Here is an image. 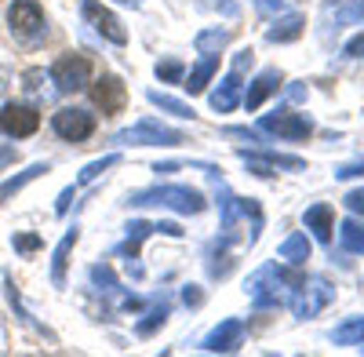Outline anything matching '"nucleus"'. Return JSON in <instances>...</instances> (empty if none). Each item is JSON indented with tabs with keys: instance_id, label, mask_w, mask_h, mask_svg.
Segmentation results:
<instances>
[{
	"instance_id": "1",
	"label": "nucleus",
	"mask_w": 364,
	"mask_h": 357,
	"mask_svg": "<svg viewBox=\"0 0 364 357\" xmlns=\"http://www.w3.org/2000/svg\"><path fill=\"white\" fill-rule=\"evenodd\" d=\"M299 274L288 270V266H277V262H266L248 277V299L255 310H273V307H284L291 299V292L299 288Z\"/></svg>"
},
{
	"instance_id": "2",
	"label": "nucleus",
	"mask_w": 364,
	"mask_h": 357,
	"mask_svg": "<svg viewBox=\"0 0 364 357\" xmlns=\"http://www.w3.org/2000/svg\"><path fill=\"white\" fill-rule=\"evenodd\" d=\"M128 204L132 208H149V204H161V208H171L178 215H200L208 201L204 193L190 190V186H149V190H135L128 193Z\"/></svg>"
},
{
	"instance_id": "3",
	"label": "nucleus",
	"mask_w": 364,
	"mask_h": 357,
	"mask_svg": "<svg viewBox=\"0 0 364 357\" xmlns=\"http://www.w3.org/2000/svg\"><path fill=\"white\" fill-rule=\"evenodd\" d=\"M331 299H336V288H331L324 277H302L299 288L291 292L288 307H291V314H295L299 321H306V317H317Z\"/></svg>"
},
{
	"instance_id": "4",
	"label": "nucleus",
	"mask_w": 364,
	"mask_h": 357,
	"mask_svg": "<svg viewBox=\"0 0 364 357\" xmlns=\"http://www.w3.org/2000/svg\"><path fill=\"white\" fill-rule=\"evenodd\" d=\"M117 146H178V142H186V135L161 124V121H149V117H142L139 124L124 128V132H117L113 135Z\"/></svg>"
},
{
	"instance_id": "5",
	"label": "nucleus",
	"mask_w": 364,
	"mask_h": 357,
	"mask_svg": "<svg viewBox=\"0 0 364 357\" xmlns=\"http://www.w3.org/2000/svg\"><path fill=\"white\" fill-rule=\"evenodd\" d=\"M8 22H11V33L22 37L26 44H37L48 33V18H44L37 0H15L8 8Z\"/></svg>"
},
{
	"instance_id": "6",
	"label": "nucleus",
	"mask_w": 364,
	"mask_h": 357,
	"mask_svg": "<svg viewBox=\"0 0 364 357\" xmlns=\"http://www.w3.org/2000/svg\"><path fill=\"white\" fill-rule=\"evenodd\" d=\"M259 132L266 135H277V139H288V142H302L314 135V121L306 113H291V110H277V113H266L259 121Z\"/></svg>"
},
{
	"instance_id": "7",
	"label": "nucleus",
	"mask_w": 364,
	"mask_h": 357,
	"mask_svg": "<svg viewBox=\"0 0 364 357\" xmlns=\"http://www.w3.org/2000/svg\"><path fill=\"white\" fill-rule=\"evenodd\" d=\"M51 128H55L58 139H66V142H84V139L95 135V113L66 106V110H58L51 117Z\"/></svg>"
},
{
	"instance_id": "8",
	"label": "nucleus",
	"mask_w": 364,
	"mask_h": 357,
	"mask_svg": "<svg viewBox=\"0 0 364 357\" xmlns=\"http://www.w3.org/2000/svg\"><path fill=\"white\" fill-rule=\"evenodd\" d=\"M91 80V63L84 55H63L55 58L51 66V84L58 87V92H80V87H87Z\"/></svg>"
},
{
	"instance_id": "9",
	"label": "nucleus",
	"mask_w": 364,
	"mask_h": 357,
	"mask_svg": "<svg viewBox=\"0 0 364 357\" xmlns=\"http://www.w3.org/2000/svg\"><path fill=\"white\" fill-rule=\"evenodd\" d=\"M41 128V113L33 106H22V102H8L0 110V132L8 139H29Z\"/></svg>"
},
{
	"instance_id": "10",
	"label": "nucleus",
	"mask_w": 364,
	"mask_h": 357,
	"mask_svg": "<svg viewBox=\"0 0 364 357\" xmlns=\"http://www.w3.org/2000/svg\"><path fill=\"white\" fill-rule=\"evenodd\" d=\"M91 102H95V106L102 110V117L120 113V110L128 106V87H124V80L113 77V73L99 77L95 84H91Z\"/></svg>"
},
{
	"instance_id": "11",
	"label": "nucleus",
	"mask_w": 364,
	"mask_h": 357,
	"mask_svg": "<svg viewBox=\"0 0 364 357\" xmlns=\"http://www.w3.org/2000/svg\"><path fill=\"white\" fill-rule=\"evenodd\" d=\"M128 230V237L120 241L117 248H113V255H120L128 262V270H132V277H142V266H139V252H142V241L149 233H157V223H146V219H135V223H128L124 226Z\"/></svg>"
},
{
	"instance_id": "12",
	"label": "nucleus",
	"mask_w": 364,
	"mask_h": 357,
	"mask_svg": "<svg viewBox=\"0 0 364 357\" xmlns=\"http://www.w3.org/2000/svg\"><path fill=\"white\" fill-rule=\"evenodd\" d=\"M80 11H84V18H87L91 26H95L99 37H106L109 44H128V29L120 26V18H117L113 11H106L99 0H84Z\"/></svg>"
},
{
	"instance_id": "13",
	"label": "nucleus",
	"mask_w": 364,
	"mask_h": 357,
	"mask_svg": "<svg viewBox=\"0 0 364 357\" xmlns=\"http://www.w3.org/2000/svg\"><path fill=\"white\" fill-rule=\"evenodd\" d=\"M240 343H245V321L226 317V321H219L215 329L204 336L200 350H208V353H233Z\"/></svg>"
},
{
	"instance_id": "14",
	"label": "nucleus",
	"mask_w": 364,
	"mask_h": 357,
	"mask_svg": "<svg viewBox=\"0 0 364 357\" xmlns=\"http://www.w3.org/2000/svg\"><path fill=\"white\" fill-rule=\"evenodd\" d=\"M237 157L248 164V171L269 178L277 168H288V171H302L306 168V161L302 157H288V154H252V150H237Z\"/></svg>"
},
{
	"instance_id": "15",
	"label": "nucleus",
	"mask_w": 364,
	"mask_h": 357,
	"mask_svg": "<svg viewBox=\"0 0 364 357\" xmlns=\"http://www.w3.org/2000/svg\"><path fill=\"white\" fill-rule=\"evenodd\" d=\"M208 102H211V110H215V113L237 110V106H240V70H230V73L219 80L215 92L208 95Z\"/></svg>"
},
{
	"instance_id": "16",
	"label": "nucleus",
	"mask_w": 364,
	"mask_h": 357,
	"mask_svg": "<svg viewBox=\"0 0 364 357\" xmlns=\"http://www.w3.org/2000/svg\"><path fill=\"white\" fill-rule=\"evenodd\" d=\"M302 226H306L321 245H331V230H336V212H331V204H314L302 212Z\"/></svg>"
},
{
	"instance_id": "17",
	"label": "nucleus",
	"mask_w": 364,
	"mask_h": 357,
	"mask_svg": "<svg viewBox=\"0 0 364 357\" xmlns=\"http://www.w3.org/2000/svg\"><path fill=\"white\" fill-rule=\"evenodd\" d=\"M277 87H281V73H277V70H262V73L248 84V92L240 95V102H245V110H259L273 92H277Z\"/></svg>"
},
{
	"instance_id": "18",
	"label": "nucleus",
	"mask_w": 364,
	"mask_h": 357,
	"mask_svg": "<svg viewBox=\"0 0 364 357\" xmlns=\"http://www.w3.org/2000/svg\"><path fill=\"white\" fill-rule=\"evenodd\" d=\"M215 73H219V58H215V55H200L197 63L190 66V73L182 77V87H186L190 95H200L204 87L211 84V77H215Z\"/></svg>"
},
{
	"instance_id": "19",
	"label": "nucleus",
	"mask_w": 364,
	"mask_h": 357,
	"mask_svg": "<svg viewBox=\"0 0 364 357\" xmlns=\"http://www.w3.org/2000/svg\"><path fill=\"white\" fill-rule=\"evenodd\" d=\"M302 29H306V18H302L299 11H288V15H281L277 22L266 29V41L269 44H288V41L302 37Z\"/></svg>"
},
{
	"instance_id": "20",
	"label": "nucleus",
	"mask_w": 364,
	"mask_h": 357,
	"mask_svg": "<svg viewBox=\"0 0 364 357\" xmlns=\"http://www.w3.org/2000/svg\"><path fill=\"white\" fill-rule=\"evenodd\" d=\"M48 171H51V164H48V161H37V164H29L26 171L4 178V183H0V204H8V197H15L18 190H26L33 178H41V175H48Z\"/></svg>"
},
{
	"instance_id": "21",
	"label": "nucleus",
	"mask_w": 364,
	"mask_h": 357,
	"mask_svg": "<svg viewBox=\"0 0 364 357\" xmlns=\"http://www.w3.org/2000/svg\"><path fill=\"white\" fill-rule=\"evenodd\" d=\"M77 241H80V230L73 226L63 241H58V248H55V255H51V281H55V288L66 284V262H70V252H73Z\"/></svg>"
},
{
	"instance_id": "22",
	"label": "nucleus",
	"mask_w": 364,
	"mask_h": 357,
	"mask_svg": "<svg viewBox=\"0 0 364 357\" xmlns=\"http://www.w3.org/2000/svg\"><path fill=\"white\" fill-rule=\"evenodd\" d=\"M277 255H281L288 266H302V262L310 259V237H306V233H291V237H284L281 248H277Z\"/></svg>"
},
{
	"instance_id": "23",
	"label": "nucleus",
	"mask_w": 364,
	"mask_h": 357,
	"mask_svg": "<svg viewBox=\"0 0 364 357\" xmlns=\"http://www.w3.org/2000/svg\"><path fill=\"white\" fill-rule=\"evenodd\" d=\"M339 245L350 255H364V223L360 219H343L339 223Z\"/></svg>"
},
{
	"instance_id": "24",
	"label": "nucleus",
	"mask_w": 364,
	"mask_h": 357,
	"mask_svg": "<svg viewBox=\"0 0 364 357\" xmlns=\"http://www.w3.org/2000/svg\"><path fill=\"white\" fill-rule=\"evenodd\" d=\"M146 99L154 102V106H161V110H168V113H175V117H182V121H193V117H197L190 102H182V99H175V95H164V92H157V87H149Z\"/></svg>"
},
{
	"instance_id": "25",
	"label": "nucleus",
	"mask_w": 364,
	"mask_h": 357,
	"mask_svg": "<svg viewBox=\"0 0 364 357\" xmlns=\"http://www.w3.org/2000/svg\"><path fill=\"white\" fill-rule=\"evenodd\" d=\"M230 37H233L230 29H219V26H215V29H200L193 44H197V51H200V55H219V51L230 44Z\"/></svg>"
},
{
	"instance_id": "26",
	"label": "nucleus",
	"mask_w": 364,
	"mask_h": 357,
	"mask_svg": "<svg viewBox=\"0 0 364 357\" xmlns=\"http://www.w3.org/2000/svg\"><path fill=\"white\" fill-rule=\"evenodd\" d=\"M168 314H171V303H168V299H161V303H157L154 310H149V314H146V317H142V321L135 324V332H139L142 339H146V336H154V332L161 329V324L168 321Z\"/></svg>"
},
{
	"instance_id": "27",
	"label": "nucleus",
	"mask_w": 364,
	"mask_h": 357,
	"mask_svg": "<svg viewBox=\"0 0 364 357\" xmlns=\"http://www.w3.org/2000/svg\"><path fill=\"white\" fill-rule=\"evenodd\" d=\"M331 339H336L339 346H357V343H364V317H350V321H343Z\"/></svg>"
},
{
	"instance_id": "28",
	"label": "nucleus",
	"mask_w": 364,
	"mask_h": 357,
	"mask_svg": "<svg viewBox=\"0 0 364 357\" xmlns=\"http://www.w3.org/2000/svg\"><path fill=\"white\" fill-rule=\"evenodd\" d=\"M113 164H120V157L117 154H106V157H99V161H91V164H84V171H80V178H77V186H87V183H95V178L106 171V168H113Z\"/></svg>"
},
{
	"instance_id": "29",
	"label": "nucleus",
	"mask_w": 364,
	"mask_h": 357,
	"mask_svg": "<svg viewBox=\"0 0 364 357\" xmlns=\"http://www.w3.org/2000/svg\"><path fill=\"white\" fill-rule=\"evenodd\" d=\"M157 77L164 84H182V77H186V66L178 63V58H164V63H157Z\"/></svg>"
},
{
	"instance_id": "30",
	"label": "nucleus",
	"mask_w": 364,
	"mask_h": 357,
	"mask_svg": "<svg viewBox=\"0 0 364 357\" xmlns=\"http://www.w3.org/2000/svg\"><path fill=\"white\" fill-rule=\"evenodd\" d=\"M91 281H95L102 292H117V277H113V270H109L106 262H95V266H91Z\"/></svg>"
},
{
	"instance_id": "31",
	"label": "nucleus",
	"mask_w": 364,
	"mask_h": 357,
	"mask_svg": "<svg viewBox=\"0 0 364 357\" xmlns=\"http://www.w3.org/2000/svg\"><path fill=\"white\" fill-rule=\"evenodd\" d=\"M364 22V0H350L339 11V26H360Z\"/></svg>"
},
{
	"instance_id": "32",
	"label": "nucleus",
	"mask_w": 364,
	"mask_h": 357,
	"mask_svg": "<svg viewBox=\"0 0 364 357\" xmlns=\"http://www.w3.org/2000/svg\"><path fill=\"white\" fill-rule=\"evenodd\" d=\"M11 245H15V252H22V255H33V252L41 248V237H37V233H15Z\"/></svg>"
},
{
	"instance_id": "33",
	"label": "nucleus",
	"mask_w": 364,
	"mask_h": 357,
	"mask_svg": "<svg viewBox=\"0 0 364 357\" xmlns=\"http://www.w3.org/2000/svg\"><path fill=\"white\" fill-rule=\"evenodd\" d=\"M343 204L350 208L353 215H364V186H360V190H350V193L343 197Z\"/></svg>"
},
{
	"instance_id": "34",
	"label": "nucleus",
	"mask_w": 364,
	"mask_h": 357,
	"mask_svg": "<svg viewBox=\"0 0 364 357\" xmlns=\"http://www.w3.org/2000/svg\"><path fill=\"white\" fill-rule=\"evenodd\" d=\"M252 66H255V51H252V48L237 51V58H233V70H240V73H245V70H252Z\"/></svg>"
},
{
	"instance_id": "35",
	"label": "nucleus",
	"mask_w": 364,
	"mask_h": 357,
	"mask_svg": "<svg viewBox=\"0 0 364 357\" xmlns=\"http://www.w3.org/2000/svg\"><path fill=\"white\" fill-rule=\"evenodd\" d=\"M73 193H77V186H66L63 193H58V204H55V215H66V212H70V201H73Z\"/></svg>"
},
{
	"instance_id": "36",
	"label": "nucleus",
	"mask_w": 364,
	"mask_h": 357,
	"mask_svg": "<svg viewBox=\"0 0 364 357\" xmlns=\"http://www.w3.org/2000/svg\"><path fill=\"white\" fill-rule=\"evenodd\" d=\"M255 8L262 15H281L284 11V0H255Z\"/></svg>"
},
{
	"instance_id": "37",
	"label": "nucleus",
	"mask_w": 364,
	"mask_h": 357,
	"mask_svg": "<svg viewBox=\"0 0 364 357\" xmlns=\"http://www.w3.org/2000/svg\"><path fill=\"white\" fill-rule=\"evenodd\" d=\"M200 299H204V295H200L197 284H186V288H182V303H186V307H200Z\"/></svg>"
},
{
	"instance_id": "38",
	"label": "nucleus",
	"mask_w": 364,
	"mask_h": 357,
	"mask_svg": "<svg viewBox=\"0 0 364 357\" xmlns=\"http://www.w3.org/2000/svg\"><path fill=\"white\" fill-rule=\"evenodd\" d=\"M353 175H364V161H353V164L336 168V178H353Z\"/></svg>"
},
{
	"instance_id": "39",
	"label": "nucleus",
	"mask_w": 364,
	"mask_h": 357,
	"mask_svg": "<svg viewBox=\"0 0 364 357\" xmlns=\"http://www.w3.org/2000/svg\"><path fill=\"white\" fill-rule=\"evenodd\" d=\"M350 58H364V33L360 37H353V41H346V48H343Z\"/></svg>"
},
{
	"instance_id": "40",
	"label": "nucleus",
	"mask_w": 364,
	"mask_h": 357,
	"mask_svg": "<svg viewBox=\"0 0 364 357\" xmlns=\"http://www.w3.org/2000/svg\"><path fill=\"white\" fill-rule=\"evenodd\" d=\"M288 99H291V102H302V99H306V84L291 80V84H288Z\"/></svg>"
},
{
	"instance_id": "41",
	"label": "nucleus",
	"mask_w": 364,
	"mask_h": 357,
	"mask_svg": "<svg viewBox=\"0 0 364 357\" xmlns=\"http://www.w3.org/2000/svg\"><path fill=\"white\" fill-rule=\"evenodd\" d=\"M120 4H139V0H120Z\"/></svg>"
}]
</instances>
